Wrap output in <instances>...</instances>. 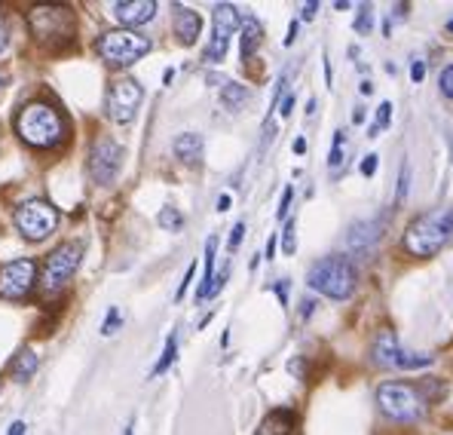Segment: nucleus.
I'll list each match as a JSON object with an SVG mask.
<instances>
[{
	"mask_svg": "<svg viewBox=\"0 0 453 435\" xmlns=\"http://www.w3.org/2000/svg\"><path fill=\"white\" fill-rule=\"evenodd\" d=\"M28 25L37 40L50 43V40H68L74 37V12L68 6H35L28 16Z\"/></svg>",
	"mask_w": 453,
	"mask_h": 435,
	"instance_id": "obj_8",
	"label": "nucleus"
},
{
	"mask_svg": "<svg viewBox=\"0 0 453 435\" xmlns=\"http://www.w3.org/2000/svg\"><path fill=\"white\" fill-rule=\"evenodd\" d=\"M98 56L104 58L113 68H129L138 58H144L150 52V40L135 35V31H108V35L98 37L96 43Z\"/></svg>",
	"mask_w": 453,
	"mask_h": 435,
	"instance_id": "obj_5",
	"label": "nucleus"
},
{
	"mask_svg": "<svg viewBox=\"0 0 453 435\" xmlns=\"http://www.w3.org/2000/svg\"><path fill=\"white\" fill-rule=\"evenodd\" d=\"M236 28H239V10L233 4H218L215 16H211V40H209V50H205V62L211 65L224 62L226 46H230V37Z\"/></svg>",
	"mask_w": 453,
	"mask_h": 435,
	"instance_id": "obj_12",
	"label": "nucleus"
},
{
	"mask_svg": "<svg viewBox=\"0 0 453 435\" xmlns=\"http://www.w3.org/2000/svg\"><path fill=\"white\" fill-rule=\"evenodd\" d=\"M380 237H383V224H380V221H358V224L349 227L346 243H349V249H356V252H368L371 245L380 243Z\"/></svg>",
	"mask_w": 453,
	"mask_h": 435,
	"instance_id": "obj_15",
	"label": "nucleus"
},
{
	"mask_svg": "<svg viewBox=\"0 0 453 435\" xmlns=\"http://www.w3.org/2000/svg\"><path fill=\"white\" fill-rule=\"evenodd\" d=\"M4 50H6V25L0 22V52H4Z\"/></svg>",
	"mask_w": 453,
	"mask_h": 435,
	"instance_id": "obj_43",
	"label": "nucleus"
},
{
	"mask_svg": "<svg viewBox=\"0 0 453 435\" xmlns=\"http://www.w3.org/2000/svg\"><path fill=\"white\" fill-rule=\"evenodd\" d=\"M226 209H230V197H221L218 199V212H226Z\"/></svg>",
	"mask_w": 453,
	"mask_h": 435,
	"instance_id": "obj_44",
	"label": "nucleus"
},
{
	"mask_svg": "<svg viewBox=\"0 0 453 435\" xmlns=\"http://www.w3.org/2000/svg\"><path fill=\"white\" fill-rule=\"evenodd\" d=\"M295 426H297V420L291 411H270L264 417V423L257 426L255 435H295Z\"/></svg>",
	"mask_w": 453,
	"mask_h": 435,
	"instance_id": "obj_17",
	"label": "nucleus"
},
{
	"mask_svg": "<svg viewBox=\"0 0 453 435\" xmlns=\"http://www.w3.org/2000/svg\"><path fill=\"white\" fill-rule=\"evenodd\" d=\"M453 233V206H441L435 212L419 215L414 224L404 230V252L414 258H432L441 252V245Z\"/></svg>",
	"mask_w": 453,
	"mask_h": 435,
	"instance_id": "obj_1",
	"label": "nucleus"
},
{
	"mask_svg": "<svg viewBox=\"0 0 453 435\" xmlns=\"http://www.w3.org/2000/svg\"><path fill=\"white\" fill-rule=\"evenodd\" d=\"M374 169H377V157H374V153H368V157H365V163H362V172H365V175H374Z\"/></svg>",
	"mask_w": 453,
	"mask_h": 435,
	"instance_id": "obj_34",
	"label": "nucleus"
},
{
	"mask_svg": "<svg viewBox=\"0 0 453 435\" xmlns=\"http://www.w3.org/2000/svg\"><path fill=\"white\" fill-rule=\"evenodd\" d=\"M193 270H196V267L190 264V267H188V273H184V283H181V289H178V294H175L178 300H181V298H184V291H188V285H190V279H193Z\"/></svg>",
	"mask_w": 453,
	"mask_h": 435,
	"instance_id": "obj_35",
	"label": "nucleus"
},
{
	"mask_svg": "<svg viewBox=\"0 0 453 435\" xmlns=\"http://www.w3.org/2000/svg\"><path fill=\"white\" fill-rule=\"evenodd\" d=\"M142 86L138 80L132 77H123V80H113L111 89H108V98H104V108H108V117L113 123H132L138 113V105H142Z\"/></svg>",
	"mask_w": 453,
	"mask_h": 435,
	"instance_id": "obj_11",
	"label": "nucleus"
},
{
	"mask_svg": "<svg viewBox=\"0 0 453 435\" xmlns=\"http://www.w3.org/2000/svg\"><path fill=\"white\" fill-rule=\"evenodd\" d=\"M172 151H175V157L181 159V163H199V157H203V136L184 132V136L175 138Z\"/></svg>",
	"mask_w": 453,
	"mask_h": 435,
	"instance_id": "obj_18",
	"label": "nucleus"
},
{
	"mask_svg": "<svg viewBox=\"0 0 453 435\" xmlns=\"http://www.w3.org/2000/svg\"><path fill=\"white\" fill-rule=\"evenodd\" d=\"M356 31H358V35H368V31H371V6H358Z\"/></svg>",
	"mask_w": 453,
	"mask_h": 435,
	"instance_id": "obj_28",
	"label": "nucleus"
},
{
	"mask_svg": "<svg viewBox=\"0 0 453 435\" xmlns=\"http://www.w3.org/2000/svg\"><path fill=\"white\" fill-rule=\"evenodd\" d=\"M35 371H37V356H35V353H31V350L19 353L16 362H12V377H16V380H28Z\"/></svg>",
	"mask_w": 453,
	"mask_h": 435,
	"instance_id": "obj_22",
	"label": "nucleus"
},
{
	"mask_svg": "<svg viewBox=\"0 0 453 435\" xmlns=\"http://www.w3.org/2000/svg\"><path fill=\"white\" fill-rule=\"evenodd\" d=\"M221 102L226 111H239L245 108V102H249V89H245L242 83H226L221 89Z\"/></svg>",
	"mask_w": 453,
	"mask_h": 435,
	"instance_id": "obj_21",
	"label": "nucleus"
},
{
	"mask_svg": "<svg viewBox=\"0 0 453 435\" xmlns=\"http://www.w3.org/2000/svg\"><path fill=\"white\" fill-rule=\"evenodd\" d=\"M80 258H83V245L77 243H65L58 245L56 252L46 258L43 264V279H40V285H43L46 294H58L65 289V285L74 279L77 267H80Z\"/></svg>",
	"mask_w": 453,
	"mask_h": 435,
	"instance_id": "obj_7",
	"label": "nucleus"
},
{
	"mask_svg": "<svg viewBox=\"0 0 453 435\" xmlns=\"http://www.w3.org/2000/svg\"><path fill=\"white\" fill-rule=\"evenodd\" d=\"M16 227L22 230V237L40 243L58 227V212L46 199H28L16 209Z\"/></svg>",
	"mask_w": 453,
	"mask_h": 435,
	"instance_id": "obj_10",
	"label": "nucleus"
},
{
	"mask_svg": "<svg viewBox=\"0 0 453 435\" xmlns=\"http://www.w3.org/2000/svg\"><path fill=\"white\" fill-rule=\"evenodd\" d=\"M199 28H203V19L199 12L188 10V6H175V35L181 37V43H196Z\"/></svg>",
	"mask_w": 453,
	"mask_h": 435,
	"instance_id": "obj_16",
	"label": "nucleus"
},
{
	"mask_svg": "<svg viewBox=\"0 0 453 435\" xmlns=\"http://www.w3.org/2000/svg\"><path fill=\"white\" fill-rule=\"evenodd\" d=\"M10 435H25V423H22V420H16V423L10 426Z\"/></svg>",
	"mask_w": 453,
	"mask_h": 435,
	"instance_id": "obj_40",
	"label": "nucleus"
},
{
	"mask_svg": "<svg viewBox=\"0 0 453 435\" xmlns=\"http://www.w3.org/2000/svg\"><path fill=\"white\" fill-rule=\"evenodd\" d=\"M16 132L22 136V142H28L35 147H56V144H62L65 132H68V123H65V117L52 108V105L35 102L19 113Z\"/></svg>",
	"mask_w": 453,
	"mask_h": 435,
	"instance_id": "obj_3",
	"label": "nucleus"
},
{
	"mask_svg": "<svg viewBox=\"0 0 453 435\" xmlns=\"http://www.w3.org/2000/svg\"><path fill=\"white\" fill-rule=\"evenodd\" d=\"M175 353H178V338H175V334H172V338L165 340L163 359H159V362H157V368H153V377H157V374H163L165 368H169L172 362H175Z\"/></svg>",
	"mask_w": 453,
	"mask_h": 435,
	"instance_id": "obj_24",
	"label": "nucleus"
},
{
	"mask_svg": "<svg viewBox=\"0 0 453 435\" xmlns=\"http://www.w3.org/2000/svg\"><path fill=\"white\" fill-rule=\"evenodd\" d=\"M312 307H316L312 300H303V310H301V316H303V319H310V316H312Z\"/></svg>",
	"mask_w": 453,
	"mask_h": 435,
	"instance_id": "obj_42",
	"label": "nucleus"
},
{
	"mask_svg": "<svg viewBox=\"0 0 453 435\" xmlns=\"http://www.w3.org/2000/svg\"><path fill=\"white\" fill-rule=\"evenodd\" d=\"M429 384H402V380H392L377 390V405L386 417L398 420V423H414L426 414L429 408Z\"/></svg>",
	"mask_w": 453,
	"mask_h": 435,
	"instance_id": "obj_2",
	"label": "nucleus"
},
{
	"mask_svg": "<svg viewBox=\"0 0 453 435\" xmlns=\"http://www.w3.org/2000/svg\"><path fill=\"white\" fill-rule=\"evenodd\" d=\"M117 325H119V313H117V310H111V313H108V319H104L102 334H113V331H117Z\"/></svg>",
	"mask_w": 453,
	"mask_h": 435,
	"instance_id": "obj_32",
	"label": "nucleus"
},
{
	"mask_svg": "<svg viewBox=\"0 0 453 435\" xmlns=\"http://www.w3.org/2000/svg\"><path fill=\"white\" fill-rule=\"evenodd\" d=\"M306 151V142H303V138H297V142H295V153H303Z\"/></svg>",
	"mask_w": 453,
	"mask_h": 435,
	"instance_id": "obj_45",
	"label": "nucleus"
},
{
	"mask_svg": "<svg viewBox=\"0 0 453 435\" xmlns=\"http://www.w3.org/2000/svg\"><path fill=\"white\" fill-rule=\"evenodd\" d=\"M297 249V239H295V224L285 227V237H282V252L285 254H295Z\"/></svg>",
	"mask_w": 453,
	"mask_h": 435,
	"instance_id": "obj_30",
	"label": "nucleus"
},
{
	"mask_svg": "<svg viewBox=\"0 0 453 435\" xmlns=\"http://www.w3.org/2000/svg\"><path fill=\"white\" fill-rule=\"evenodd\" d=\"M352 123H365V108H356V111H352Z\"/></svg>",
	"mask_w": 453,
	"mask_h": 435,
	"instance_id": "obj_41",
	"label": "nucleus"
},
{
	"mask_svg": "<svg viewBox=\"0 0 453 435\" xmlns=\"http://www.w3.org/2000/svg\"><path fill=\"white\" fill-rule=\"evenodd\" d=\"M215 252H218V239L205 243V273H203V285L196 289V298L205 300L211 298V285H215Z\"/></svg>",
	"mask_w": 453,
	"mask_h": 435,
	"instance_id": "obj_19",
	"label": "nucleus"
},
{
	"mask_svg": "<svg viewBox=\"0 0 453 435\" xmlns=\"http://www.w3.org/2000/svg\"><path fill=\"white\" fill-rule=\"evenodd\" d=\"M291 197H295V190H291V187H285V197H282V203H279V218H285V215H288Z\"/></svg>",
	"mask_w": 453,
	"mask_h": 435,
	"instance_id": "obj_33",
	"label": "nucleus"
},
{
	"mask_svg": "<svg viewBox=\"0 0 453 435\" xmlns=\"http://www.w3.org/2000/svg\"><path fill=\"white\" fill-rule=\"evenodd\" d=\"M291 108H295V96H291V92H288V96L282 98V108H279V113H282V117H288Z\"/></svg>",
	"mask_w": 453,
	"mask_h": 435,
	"instance_id": "obj_36",
	"label": "nucleus"
},
{
	"mask_svg": "<svg viewBox=\"0 0 453 435\" xmlns=\"http://www.w3.org/2000/svg\"><path fill=\"white\" fill-rule=\"evenodd\" d=\"M389 117H392V105L383 102V105H380V111H377L374 126H371V136H377L380 129H386V126H389Z\"/></svg>",
	"mask_w": 453,
	"mask_h": 435,
	"instance_id": "obj_26",
	"label": "nucleus"
},
{
	"mask_svg": "<svg viewBox=\"0 0 453 435\" xmlns=\"http://www.w3.org/2000/svg\"><path fill=\"white\" fill-rule=\"evenodd\" d=\"M242 233H245V224L239 221V224L233 227V233H230V243H226V245H230V252L239 249V243H242Z\"/></svg>",
	"mask_w": 453,
	"mask_h": 435,
	"instance_id": "obj_31",
	"label": "nucleus"
},
{
	"mask_svg": "<svg viewBox=\"0 0 453 435\" xmlns=\"http://www.w3.org/2000/svg\"><path fill=\"white\" fill-rule=\"evenodd\" d=\"M159 227H163V230H181V227H184L181 212H178V209H163V212H159Z\"/></svg>",
	"mask_w": 453,
	"mask_h": 435,
	"instance_id": "obj_25",
	"label": "nucleus"
},
{
	"mask_svg": "<svg viewBox=\"0 0 453 435\" xmlns=\"http://www.w3.org/2000/svg\"><path fill=\"white\" fill-rule=\"evenodd\" d=\"M316 10H319V4H306V6H303V12H301V16L306 19V22H310V19H312V16H316Z\"/></svg>",
	"mask_w": 453,
	"mask_h": 435,
	"instance_id": "obj_39",
	"label": "nucleus"
},
{
	"mask_svg": "<svg viewBox=\"0 0 453 435\" xmlns=\"http://www.w3.org/2000/svg\"><path fill=\"white\" fill-rule=\"evenodd\" d=\"M153 12H157V4H153V0H119V4H113V16H117L123 25H132V28L150 22Z\"/></svg>",
	"mask_w": 453,
	"mask_h": 435,
	"instance_id": "obj_14",
	"label": "nucleus"
},
{
	"mask_svg": "<svg viewBox=\"0 0 453 435\" xmlns=\"http://www.w3.org/2000/svg\"><path fill=\"white\" fill-rule=\"evenodd\" d=\"M343 147H346V132H334V142H331V153H328V169H340L343 166Z\"/></svg>",
	"mask_w": 453,
	"mask_h": 435,
	"instance_id": "obj_23",
	"label": "nucleus"
},
{
	"mask_svg": "<svg viewBox=\"0 0 453 435\" xmlns=\"http://www.w3.org/2000/svg\"><path fill=\"white\" fill-rule=\"evenodd\" d=\"M261 25H257V19H245L242 22V46H239V52H242V58H251L257 52V46H261Z\"/></svg>",
	"mask_w": 453,
	"mask_h": 435,
	"instance_id": "obj_20",
	"label": "nucleus"
},
{
	"mask_svg": "<svg viewBox=\"0 0 453 435\" xmlns=\"http://www.w3.org/2000/svg\"><path fill=\"white\" fill-rule=\"evenodd\" d=\"M448 31H450V35H453V19H450V22H448Z\"/></svg>",
	"mask_w": 453,
	"mask_h": 435,
	"instance_id": "obj_47",
	"label": "nucleus"
},
{
	"mask_svg": "<svg viewBox=\"0 0 453 435\" xmlns=\"http://www.w3.org/2000/svg\"><path fill=\"white\" fill-rule=\"evenodd\" d=\"M132 432H135V423H129V426H126V432H123V435H132Z\"/></svg>",
	"mask_w": 453,
	"mask_h": 435,
	"instance_id": "obj_46",
	"label": "nucleus"
},
{
	"mask_svg": "<svg viewBox=\"0 0 453 435\" xmlns=\"http://www.w3.org/2000/svg\"><path fill=\"white\" fill-rule=\"evenodd\" d=\"M276 294H279V300H282V307H285V300H288V283H279Z\"/></svg>",
	"mask_w": 453,
	"mask_h": 435,
	"instance_id": "obj_38",
	"label": "nucleus"
},
{
	"mask_svg": "<svg viewBox=\"0 0 453 435\" xmlns=\"http://www.w3.org/2000/svg\"><path fill=\"white\" fill-rule=\"evenodd\" d=\"M123 157H126V151L113 142V138L98 136L96 142H92V147H89V175H92V182L102 184V187L117 182L119 169H123Z\"/></svg>",
	"mask_w": 453,
	"mask_h": 435,
	"instance_id": "obj_9",
	"label": "nucleus"
},
{
	"mask_svg": "<svg viewBox=\"0 0 453 435\" xmlns=\"http://www.w3.org/2000/svg\"><path fill=\"white\" fill-rule=\"evenodd\" d=\"M438 86H441V96L444 98H453V65L441 71V77H438Z\"/></svg>",
	"mask_w": 453,
	"mask_h": 435,
	"instance_id": "obj_27",
	"label": "nucleus"
},
{
	"mask_svg": "<svg viewBox=\"0 0 453 435\" xmlns=\"http://www.w3.org/2000/svg\"><path fill=\"white\" fill-rule=\"evenodd\" d=\"M371 359H374L380 368H398V371H414V368L432 365L429 353L404 350L392 328H380L374 334V340H371Z\"/></svg>",
	"mask_w": 453,
	"mask_h": 435,
	"instance_id": "obj_6",
	"label": "nucleus"
},
{
	"mask_svg": "<svg viewBox=\"0 0 453 435\" xmlns=\"http://www.w3.org/2000/svg\"><path fill=\"white\" fill-rule=\"evenodd\" d=\"M423 74H426V65H423V62H414V71H411L414 83H419V80H423Z\"/></svg>",
	"mask_w": 453,
	"mask_h": 435,
	"instance_id": "obj_37",
	"label": "nucleus"
},
{
	"mask_svg": "<svg viewBox=\"0 0 453 435\" xmlns=\"http://www.w3.org/2000/svg\"><path fill=\"white\" fill-rule=\"evenodd\" d=\"M37 283V264L31 258H19L0 270V298L19 300Z\"/></svg>",
	"mask_w": 453,
	"mask_h": 435,
	"instance_id": "obj_13",
	"label": "nucleus"
},
{
	"mask_svg": "<svg viewBox=\"0 0 453 435\" xmlns=\"http://www.w3.org/2000/svg\"><path fill=\"white\" fill-rule=\"evenodd\" d=\"M408 197V166H402L398 172V190H395V206H402V199Z\"/></svg>",
	"mask_w": 453,
	"mask_h": 435,
	"instance_id": "obj_29",
	"label": "nucleus"
},
{
	"mask_svg": "<svg viewBox=\"0 0 453 435\" xmlns=\"http://www.w3.org/2000/svg\"><path fill=\"white\" fill-rule=\"evenodd\" d=\"M356 267H352L349 258H319L316 264L306 270V285L316 289L325 298L334 300H346L352 291H356Z\"/></svg>",
	"mask_w": 453,
	"mask_h": 435,
	"instance_id": "obj_4",
	"label": "nucleus"
}]
</instances>
